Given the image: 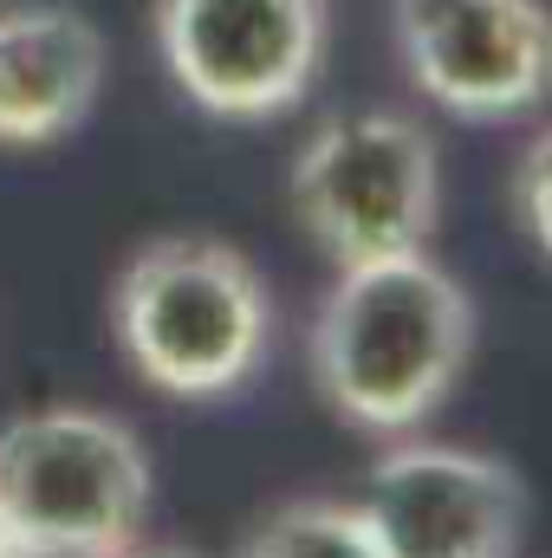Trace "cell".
<instances>
[{"mask_svg":"<svg viewBox=\"0 0 552 558\" xmlns=\"http://www.w3.org/2000/svg\"><path fill=\"white\" fill-rule=\"evenodd\" d=\"M305 357L319 403L345 428L404 441L455 397L475 357V299L429 247L332 267Z\"/></svg>","mask_w":552,"mask_h":558,"instance_id":"6da1fadb","label":"cell"},{"mask_svg":"<svg viewBox=\"0 0 552 558\" xmlns=\"http://www.w3.org/2000/svg\"><path fill=\"white\" fill-rule=\"evenodd\" d=\"M111 338L156 397L221 403L248 390L274 351V292L215 234H156L118 267Z\"/></svg>","mask_w":552,"mask_h":558,"instance_id":"7a4b0ae2","label":"cell"},{"mask_svg":"<svg viewBox=\"0 0 552 558\" xmlns=\"http://www.w3.org/2000/svg\"><path fill=\"white\" fill-rule=\"evenodd\" d=\"M149 454L111 410L52 403L0 428V533L20 558H111L143 539Z\"/></svg>","mask_w":552,"mask_h":558,"instance_id":"3957f363","label":"cell"},{"mask_svg":"<svg viewBox=\"0 0 552 558\" xmlns=\"http://www.w3.org/2000/svg\"><path fill=\"white\" fill-rule=\"evenodd\" d=\"M286 202L332 267L416 254L442 228V156L429 124L391 105L332 111L299 143Z\"/></svg>","mask_w":552,"mask_h":558,"instance_id":"277c9868","label":"cell"},{"mask_svg":"<svg viewBox=\"0 0 552 558\" xmlns=\"http://www.w3.org/2000/svg\"><path fill=\"white\" fill-rule=\"evenodd\" d=\"M156 59L169 85L221 124H274L325 72L332 0H156Z\"/></svg>","mask_w":552,"mask_h":558,"instance_id":"5b68a950","label":"cell"},{"mask_svg":"<svg viewBox=\"0 0 552 558\" xmlns=\"http://www.w3.org/2000/svg\"><path fill=\"white\" fill-rule=\"evenodd\" d=\"M410 85L461 124H520L552 105L547 0H391Z\"/></svg>","mask_w":552,"mask_h":558,"instance_id":"8992f818","label":"cell"},{"mask_svg":"<svg viewBox=\"0 0 552 558\" xmlns=\"http://www.w3.org/2000/svg\"><path fill=\"white\" fill-rule=\"evenodd\" d=\"M358 513L384 558H514L527 494L501 454L404 435L371 461Z\"/></svg>","mask_w":552,"mask_h":558,"instance_id":"52a82bcc","label":"cell"},{"mask_svg":"<svg viewBox=\"0 0 552 558\" xmlns=\"http://www.w3.org/2000/svg\"><path fill=\"white\" fill-rule=\"evenodd\" d=\"M105 92V33L79 7L0 13V149L65 143Z\"/></svg>","mask_w":552,"mask_h":558,"instance_id":"ba28073f","label":"cell"},{"mask_svg":"<svg viewBox=\"0 0 552 558\" xmlns=\"http://www.w3.org/2000/svg\"><path fill=\"white\" fill-rule=\"evenodd\" d=\"M241 558H384L358 500H332V494H292L267 507L248 539Z\"/></svg>","mask_w":552,"mask_h":558,"instance_id":"9c48e42d","label":"cell"},{"mask_svg":"<svg viewBox=\"0 0 552 558\" xmlns=\"http://www.w3.org/2000/svg\"><path fill=\"white\" fill-rule=\"evenodd\" d=\"M507 189H514V221H520V234L533 241V254L552 267V124H540V131L527 137Z\"/></svg>","mask_w":552,"mask_h":558,"instance_id":"30bf717a","label":"cell"},{"mask_svg":"<svg viewBox=\"0 0 552 558\" xmlns=\"http://www.w3.org/2000/svg\"><path fill=\"white\" fill-rule=\"evenodd\" d=\"M111 558H202V553H189V546H149V539H131L124 553H111Z\"/></svg>","mask_w":552,"mask_h":558,"instance_id":"8fae6325","label":"cell"},{"mask_svg":"<svg viewBox=\"0 0 552 558\" xmlns=\"http://www.w3.org/2000/svg\"><path fill=\"white\" fill-rule=\"evenodd\" d=\"M0 558H20V546H13V539H7V533H0Z\"/></svg>","mask_w":552,"mask_h":558,"instance_id":"7c38bea8","label":"cell"}]
</instances>
